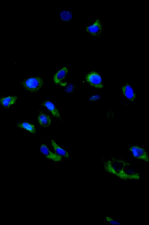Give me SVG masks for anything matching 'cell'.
Segmentation results:
<instances>
[{"mask_svg":"<svg viewBox=\"0 0 149 225\" xmlns=\"http://www.w3.org/2000/svg\"><path fill=\"white\" fill-rule=\"evenodd\" d=\"M100 97L98 95H94L90 98V100L91 101H95L98 100Z\"/></svg>","mask_w":149,"mask_h":225,"instance_id":"cell-17","label":"cell"},{"mask_svg":"<svg viewBox=\"0 0 149 225\" xmlns=\"http://www.w3.org/2000/svg\"><path fill=\"white\" fill-rule=\"evenodd\" d=\"M105 219L109 224L112 225H118L121 224L120 222L114 219L112 217L108 216H105Z\"/></svg>","mask_w":149,"mask_h":225,"instance_id":"cell-15","label":"cell"},{"mask_svg":"<svg viewBox=\"0 0 149 225\" xmlns=\"http://www.w3.org/2000/svg\"><path fill=\"white\" fill-rule=\"evenodd\" d=\"M85 79L87 82L92 86L100 88L103 87L101 76L95 72L93 71L88 73Z\"/></svg>","mask_w":149,"mask_h":225,"instance_id":"cell-4","label":"cell"},{"mask_svg":"<svg viewBox=\"0 0 149 225\" xmlns=\"http://www.w3.org/2000/svg\"><path fill=\"white\" fill-rule=\"evenodd\" d=\"M42 105L46 107L54 117L61 121L59 111L52 102L49 100L45 101L43 102Z\"/></svg>","mask_w":149,"mask_h":225,"instance_id":"cell-8","label":"cell"},{"mask_svg":"<svg viewBox=\"0 0 149 225\" xmlns=\"http://www.w3.org/2000/svg\"><path fill=\"white\" fill-rule=\"evenodd\" d=\"M121 90L124 96L129 100L133 101L135 99V94L130 84H125L122 87Z\"/></svg>","mask_w":149,"mask_h":225,"instance_id":"cell-9","label":"cell"},{"mask_svg":"<svg viewBox=\"0 0 149 225\" xmlns=\"http://www.w3.org/2000/svg\"><path fill=\"white\" fill-rule=\"evenodd\" d=\"M16 125L19 129L25 130L32 134H34L36 133L35 126L28 122L18 121L16 123Z\"/></svg>","mask_w":149,"mask_h":225,"instance_id":"cell-7","label":"cell"},{"mask_svg":"<svg viewBox=\"0 0 149 225\" xmlns=\"http://www.w3.org/2000/svg\"><path fill=\"white\" fill-rule=\"evenodd\" d=\"M51 143L56 154L61 157L63 156L67 158L69 157V155L68 152L59 146L54 141L52 140Z\"/></svg>","mask_w":149,"mask_h":225,"instance_id":"cell-13","label":"cell"},{"mask_svg":"<svg viewBox=\"0 0 149 225\" xmlns=\"http://www.w3.org/2000/svg\"><path fill=\"white\" fill-rule=\"evenodd\" d=\"M75 86L74 85L70 84L67 86L65 88V90L68 92H71L74 89Z\"/></svg>","mask_w":149,"mask_h":225,"instance_id":"cell-16","label":"cell"},{"mask_svg":"<svg viewBox=\"0 0 149 225\" xmlns=\"http://www.w3.org/2000/svg\"><path fill=\"white\" fill-rule=\"evenodd\" d=\"M17 98L13 96L2 97L0 98V104L3 107L8 108L15 102Z\"/></svg>","mask_w":149,"mask_h":225,"instance_id":"cell-10","label":"cell"},{"mask_svg":"<svg viewBox=\"0 0 149 225\" xmlns=\"http://www.w3.org/2000/svg\"><path fill=\"white\" fill-rule=\"evenodd\" d=\"M22 87L26 90L32 92L39 90L43 85L42 78L40 77H31L27 78L21 83Z\"/></svg>","mask_w":149,"mask_h":225,"instance_id":"cell-2","label":"cell"},{"mask_svg":"<svg viewBox=\"0 0 149 225\" xmlns=\"http://www.w3.org/2000/svg\"><path fill=\"white\" fill-rule=\"evenodd\" d=\"M68 69L66 67H64L60 69L54 76V81L56 84H58L65 78L68 73Z\"/></svg>","mask_w":149,"mask_h":225,"instance_id":"cell-11","label":"cell"},{"mask_svg":"<svg viewBox=\"0 0 149 225\" xmlns=\"http://www.w3.org/2000/svg\"><path fill=\"white\" fill-rule=\"evenodd\" d=\"M40 152L48 159L56 162L61 161L62 157L51 151L45 144H42L40 147Z\"/></svg>","mask_w":149,"mask_h":225,"instance_id":"cell-6","label":"cell"},{"mask_svg":"<svg viewBox=\"0 0 149 225\" xmlns=\"http://www.w3.org/2000/svg\"><path fill=\"white\" fill-rule=\"evenodd\" d=\"M104 167L108 173L123 180H139L140 178L139 174L131 165L123 160L112 158L106 162Z\"/></svg>","mask_w":149,"mask_h":225,"instance_id":"cell-1","label":"cell"},{"mask_svg":"<svg viewBox=\"0 0 149 225\" xmlns=\"http://www.w3.org/2000/svg\"><path fill=\"white\" fill-rule=\"evenodd\" d=\"M86 31L89 34L93 37H100L102 34V22L99 18L94 19L93 21L88 25Z\"/></svg>","mask_w":149,"mask_h":225,"instance_id":"cell-3","label":"cell"},{"mask_svg":"<svg viewBox=\"0 0 149 225\" xmlns=\"http://www.w3.org/2000/svg\"><path fill=\"white\" fill-rule=\"evenodd\" d=\"M38 119L39 123L43 127H47L51 124V120L49 116L42 112L39 114Z\"/></svg>","mask_w":149,"mask_h":225,"instance_id":"cell-12","label":"cell"},{"mask_svg":"<svg viewBox=\"0 0 149 225\" xmlns=\"http://www.w3.org/2000/svg\"><path fill=\"white\" fill-rule=\"evenodd\" d=\"M60 16L62 20L65 22H68L71 19L72 15L70 11L64 10L61 12Z\"/></svg>","mask_w":149,"mask_h":225,"instance_id":"cell-14","label":"cell"},{"mask_svg":"<svg viewBox=\"0 0 149 225\" xmlns=\"http://www.w3.org/2000/svg\"><path fill=\"white\" fill-rule=\"evenodd\" d=\"M129 149L135 158L148 162V156L144 149L138 146H133L130 147Z\"/></svg>","mask_w":149,"mask_h":225,"instance_id":"cell-5","label":"cell"}]
</instances>
